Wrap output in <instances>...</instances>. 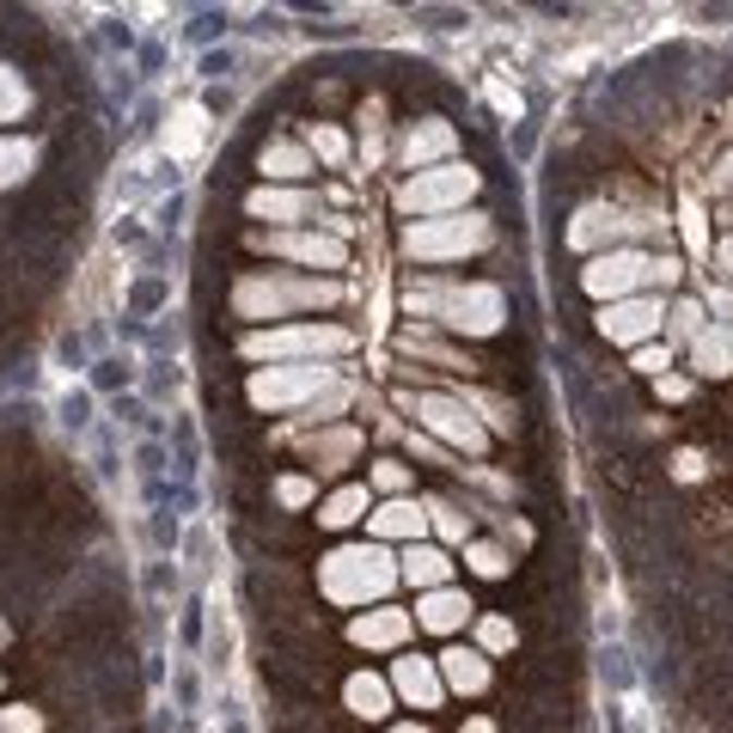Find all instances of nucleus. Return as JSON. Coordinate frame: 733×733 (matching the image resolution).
<instances>
[{
    "mask_svg": "<svg viewBox=\"0 0 733 733\" xmlns=\"http://www.w3.org/2000/svg\"><path fill=\"white\" fill-rule=\"evenodd\" d=\"M404 306L422 325L447 330V337H501L508 330V288L501 281H440V276H410L404 281Z\"/></svg>",
    "mask_w": 733,
    "mask_h": 733,
    "instance_id": "nucleus-1",
    "label": "nucleus"
},
{
    "mask_svg": "<svg viewBox=\"0 0 733 733\" xmlns=\"http://www.w3.org/2000/svg\"><path fill=\"white\" fill-rule=\"evenodd\" d=\"M343 300V288L330 276H288V269H245V276L233 281V294H227V306H233V318H245V325L264 330L269 318H294L300 313H318V306H337Z\"/></svg>",
    "mask_w": 733,
    "mask_h": 733,
    "instance_id": "nucleus-2",
    "label": "nucleus"
},
{
    "mask_svg": "<svg viewBox=\"0 0 733 733\" xmlns=\"http://www.w3.org/2000/svg\"><path fill=\"white\" fill-rule=\"evenodd\" d=\"M398 550L391 545H337L330 557H318V594L343 611H367V606H386V594L398 587Z\"/></svg>",
    "mask_w": 733,
    "mask_h": 733,
    "instance_id": "nucleus-3",
    "label": "nucleus"
},
{
    "mask_svg": "<svg viewBox=\"0 0 733 733\" xmlns=\"http://www.w3.org/2000/svg\"><path fill=\"white\" fill-rule=\"evenodd\" d=\"M496 245V220L489 215H440V220H404L398 251H404L416 269H440V264H465V257H484Z\"/></svg>",
    "mask_w": 733,
    "mask_h": 733,
    "instance_id": "nucleus-4",
    "label": "nucleus"
},
{
    "mask_svg": "<svg viewBox=\"0 0 733 733\" xmlns=\"http://www.w3.org/2000/svg\"><path fill=\"white\" fill-rule=\"evenodd\" d=\"M355 349V330L349 325H318V318H300V325H264L245 330L239 355L257 361V367H294V361H337Z\"/></svg>",
    "mask_w": 733,
    "mask_h": 733,
    "instance_id": "nucleus-5",
    "label": "nucleus"
},
{
    "mask_svg": "<svg viewBox=\"0 0 733 733\" xmlns=\"http://www.w3.org/2000/svg\"><path fill=\"white\" fill-rule=\"evenodd\" d=\"M343 367L330 361H294V367H251L245 374V404L257 416H306L318 404V391L337 386Z\"/></svg>",
    "mask_w": 733,
    "mask_h": 733,
    "instance_id": "nucleus-6",
    "label": "nucleus"
},
{
    "mask_svg": "<svg viewBox=\"0 0 733 733\" xmlns=\"http://www.w3.org/2000/svg\"><path fill=\"white\" fill-rule=\"evenodd\" d=\"M398 410H410L422 435L440 440V447H447L453 459H459V453H465V459H484V453H489V440H496L484 422H477L465 404H459L453 391H435V386H428V391H398Z\"/></svg>",
    "mask_w": 733,
    "mask_h": 733,
    "instance_id": "nucleus-7",
    "label": "nucleus"
},
{
    "mask_svg": "<svg viewBox=\"0 0 733 733\" xmlns=\"http://www.w3.org/2000/svg\"><path fill=\"white\" fill-rule=\"evenodd\" d=\"M477 166H459V159H447V166H428V172H410L404 184H398V215L404 220H440V215H465V203L477 196Z\"/></svg>",
    "mask_w": 733,
    "mask_h": 733,
    "instance_id": "nucleus-8",
    "label": "nucleus"
},
{
    "mask_svg": "<svg viewBox=\"0 0 733 733\" xmlns=\"http://www.w3.org/2000/svg\"><path fill=\"white\" fill-rule=\"evenodd\" d=\"M636 233H667V215H636V208H624V203H587L569 227H562V245L569 251H581V257H599V251H618V245H630Z\"/></svg>",
    "mask_w": 733,
    "mask_h": 733,
    "instance_id": "nucleus-9",
    "label": "nucleus"
},
{
    "mask_svg": "<svg viewBox=\"0 0 733 733\" xmlns=\"http://www.w3.org/2000/svg\"><path fill=\"white\" fill-rule=\"evenodd\" d=\"M648 264H655V251L642 245H618V251H599L581 264V288L611 306V300H630V294H648Z\"/></svg>",
    "mask_w": 733,
    "mask_h": 733,
    "instance_id": "nucleus-10",
    "label": "nucleus"
},
{
    "mask_svg": "<svg viewBox=\"0 0 733 733\" xmlns=\"http://www.w3.org/2000/svg\"><path fill=\"white\" fill-rule=\"evenodd\" d=\"M251 251H264V257H281V264H306L313 276H330V269L349 264V245L325 227H300V233H251Z\"/></svg>",
    "mask_w": 733,
    "mask_h": 733,
    "instance_id": "nucleus-11",
    "label": "nucleus"
},
{
    "mask_svg": "<svg viewBox=\"0 0 733 733\" xmlns=\"http://www.w3.org/2000/svg\"><path fill=\"white\" fill-rule=\"evenodd\" d=\"M251 220H269V233H300V227H325V196L306 184H257L245 196Z\"/></svg>",
    "mask_w": 733,
    "mask_h": 733,
    "instance_id": "nucleus-12",
    "label": "nucleus"
},
{
    "mask_svg": "<svg viewBox=\"0 0 733 733\" xmlns=\"http://www.w3.org/2000/svg\"><path fill=\"white\" fill-rule=\"evenodd\" d=\"M594 330L606 337V343H618V349H642V343H655L660 330H667V300H660V294L611 300V306H599Z\"/></svg>",
    "mask_w": 733,
    "mask_h": 733,
    "instance_id": "nucleus-13",
    "label": "nucleus"
},
{
    "mask_svg": "<svg viewBox=\"0 0 733 733\" xmlns=\"http://www.w3.org/2000/svg\"><path fill=\"white\" fill-rule=\"evenodd\" d=\"M459 147V129L447 117H416V123L398 129V166L410 172H428V166H447V154Z\"/></svg>",
    "mask_w": 733,
    "mask_h": 733,
    "instance_id": "nucleus-14",
    "label": "nucleus"
},
{
    "mask_svg": "<svg viewBox=\"0 0 733 733\" xmlns=\"http://www.w3.org/2000/svg\"><path fill=\"white\" fill-rule=\"evenodd\" d=\"M416 636V611L404 606H374L349 618V642L367 648V655H404V642Z\"/></svg>",
    "mask_w": 733,
    "mask_h": 733,
    "instance_id": "nucleus-15",
    "label": "nucleus"
},
{
    "mask_svg": "<svg viewBox=\"0 0 733 733\" xmlns=\"http://www.w3.org/2000/svg\"><path fill=\"white\" fill-rule=\"evenodd\" d=\"M361 422H330V428H318V435L300 440V459H306V471L313 477H337V471H349L361 459Z\"/></svg>",
    "mask_w": 733,
    "mask_h": 733,
    "instance_id": "nucleus-16",
    "label": "nucleus"
},
{
    "mask_svg": "<svg viewBox=\"0 0 733 733\" xmlns=\"http://www.w3.org/2000/svg\"><path fill=\"white\" fill-rule=\"evenodd\" d=\"M386 679H391V691H398V703H410V709H440V703H447L440 660H428V655H398Z\"/></svg>",
    "mask_w": 733,
    "mask_h": 733,
    "instance_id": "nucleus-17",
    "label": "nucleus"
},
{
    "mask_svg": "<svg viewBox=\"0 0 733 733\" xmlns=\"http://www.w3.org/2000/svg\"><path fill=\"white\" fill-rule=\"evenodd\" d=\"M367 538H374V545H422V538H428V514H422V501L416 496L374 501V514H367Z\"/></svg>",
    "mask_w": 733,
    "mask_h": 733,
    "instance_id": "nucleus-18",
    "label": "nucleus"
},
{
    "mask_svg": "<svg viewBox=\"0 0 733 733\" xmlns=\"http://www.w3.org/2000/svg\"><path fill=\"white\" fill-rule=\"evenodd\" d=\"M471 618H477V606H471L465 587H435V594L416 599V630H428V636H459Z\"/></svg>",
    "mask_w": 733,
    "mask_h": 733,
    "instance_id": "nucleus-19",
    "label": "nucleus"
},
{
    "mask_svg": "<svg viewBox=\"0 0 733 733\" xmlns=\"http://www.w3.org/2000/svg\"><path fill=\"white\" fill-rule=\"evenodd\" d=\"M440 660V679H447V697H484L489 685H496V667H489V655L484 648H447V655H435Z\"/></svg>",
    "mask_w": 733,
    "mask_h": 733,
    "instance_id": "nucleus-20",
    "label": "nucleus"
},
{
    "mask_svg": "<svg viewBox=\"0 0 733 733\" xmlns=\"http://www.w3.org/2000/svg\"><path fill=\"white\" fill-rule=\"evenodd\" d=\"M398 575L410 581V587H422V594H435V587H453V550L447 545H404L398 550Z\"/></svg>",
    "mask_w": 733,
    "mask_h": 733,
    "instance_id": "nucleus-21",
    "label": "nucleus"
},
{
    "mask_svg": "<svg viewBox=\"0 0 733 733\" xmlns=\"http://www.w3.org/2000/svg\"><path fill=\"white\" fill-rule=\"evenodd\" d=\"M257 172H264V184H306L318 172V159L306 154V141H264L257 147Z\"/></svg>",
    "mask_w": 733,
    "mask_h": 733,
    "instance_id": "nucleus-22",
    "label": "nucleus"
},
{
    "mask_svg": "<svg viewBox=\"0 0 733 733\" xmlns=\"http://www.w3.org/2000/svg\"><path fill=\"white\" fill-rule=\"evenodd\" d=\"M343 709L361 721H386L398 709V691H391L386 672H349L343 679Z\"/></svg>",
    "mask_w": 733,
    "mask_h": 733,
    "instance_id": "nucleus-23",
    "label": "nucleus"
},
{
    "mask_svg": "<svg viewBox=\"0 0 733 733\" xmlns=\"http://www.w3.org/2000/svg\"><path fill=\"white\" fill-rule=\"evenodd\" d=\"M685 355H691V374H697V379H728L733 374V330L709 318V325H703V337L685 349Z\"/></svg>",
    "mask_w": 733,
    "mask_h": 733,
    "instance_id": "nucleus-24",
    "label": "nucleus"
},
{
    "mask_svg": "<svg viewBox=\"0 0 733 733\" xmlns=\"http://www.w3.org/2000/svg\"><path fill=\"white\" fill-rule=\"evenodd\" d=\"M374 514V489L367 484H343V489H330L325 501H318V526L325 532H349L355 520Z\"/></svg>",
    "mask_w": 733,
    "mask_h": 733,
    "instance_id": "nucleus-25",
    "label": "nucleus"
},
{
    "mask_svg": "<svg viewBox=\"0 0 733 733\" xmlns=\"http://www.w3.org/2000/svg\"><path fill=\"white\" fill-rule=\"evenodd\" d=\"M398 355H416V361H428V367H447V374H453V367H477V361L465 355V349H453V343H440L435 330H398Z\"/></svg>",
    "mask_w": 733,
    "mask_h": 733,
    "instance_id": "nucleus-26",
    "label": "nucleus"
},
{
    "mask_svg": "<svg viewBox=\"0 0 733 733\" xmlns=\"http://www.w3.org/2000/svg\"><path fill=\"white\" fill-rule=\"evenodd\" d=\"M453 398L471 410V416L484 422L489 435H514L520 428V416H514V404L501 398V391H477V386H453Z\"/></svg>",
    "mask_w": 733,
    "mask_h": 733,
    "instance_id": "nucleus-27",
    "label": "nucleus"
},
{
    "mask_svg": "<svg viewBox=\"0 0 733 733\" xmlns=\"http://www.w3.org/2000/svg\"><path fill=\"white\" fill-rule=\"evenodd\" d=\"M37 172V141L32 135H0V190H19Z\"/></svg>",
    "mask_w": 733,
    "mask_h": 733,
    "instance_id": "nucleus-28",
    "label": "nucleus"
},
{
    "mask_svg": "<svg viewBox=\"0 0 733 733\" xmlns=\"http://www.w3.org/2000/svg\"><path fill=\"white\" fill-rule=\"evenodd\" d=\"M422 514H428V526H435L453 550H465V545H471V514H459V501L428 496V501H422Z\"/></svg>",
    "mask_w": 733,
    "mask_h": 733,
    "instance_id": "nucleus-29",
    "label": "nucleus"
},
{
    "mask_svg": "<svg viewBox=\"0 0 733 733\" xmlns=\"http://www.w3.org/2000/svg\"><path fill=\"white\" fill-rule=\"evenodd\" d=\"M367 489H374V501H398V496H410V489H416V477H410V465L404 459H374V465H367Z\"/></svg>",
    "mask_w": 733,
    "mask_h": 733,
    "instance_id": "nucleus-30",
    "label": "nucleus"
},
{
    "mask_svg": "<svg viewBox=\"0 0 733 733\" xmlns=\"http://www.w3.org/2000/svg\"><path fill=\"white\" fill-rule=\"evenodd\" d=\"M703 325H709V313H703V300L697 294H679V300H667V330H672V343H697L703 337Z\"/></svg>",
    "mask_w": 733,
    "mask_h": 733,
    "instance_id": "nucleus-31",
    "label": "nucleus"
},
{
    "mask_svg": "<svg viewBox=\"0 0 733 733\" xmlns=\"http://www.w3.org/2000/svg\"><path fill=\"white\" fill-rule=\"evenodd\" d=\"M25 110H32V80L19 74L13 62H0V129L25 123Z\"/></svg>",
    "mask_w": 733,
    "mask_h": 733,
    "instance_id": "nucleus-32",
    "label": "nucleus"
},
{
    "mask_svg": "<svg viewBox=\"0 0 733 733\" xmlns=\"http://www.w3.org/2000/svg\"><path fill=\"white\" fill-rule=\"evenodd\" d=\"M306 154L325 159L330 172H349V135L337 123H313V129H306Z\"/></svg>",
    "mask_w": 733,
    "mask_h": 733,
    "instance_id": "nucleus-33",
    "label": "nucleus"
},
{
    "mask_svg": "<svg viewBox=\"0 0 733 733\" xmlns=\"http://www.w3.org/2000/svg\"><path fill=\"white\" fill-rule=\"evenodd\" d=\"M465 562H471V575H484V581H508V575H514V557H508V545H489V538H471V545H465Z\"/></svg>",
    "mask_w": 733,
    "mask_h": 733,
    "instance_id": "nucleus-34",
    "label": "nucleus"
},
{
    "mask_svg": "<svg viewBox=\"0 0 733 733\" xmlns=\"http://www.w3.org/2000/svg\"><path fill=\"white\" fill-rule=\"evenodd\" d=\"M178 123H184V129H178V135H166V154L190 159L208 141V110L203 105H184V110H178Z\"/></svg>",
    "mask_w": 733,
    "mask_h": 733,
    "instance_id": "nucleus-35",
    "label": "nucleus"
},
{
    "mask_svg": "<svg viewBox=\"0 0 733 733\" xmlns=\"http://www.w3.org/2000/svg\"><path fill=\"white\" fill-rule=\"evenodd\" d=\"M514 642H520L514 618H501V611H484V618H477V648H484L489 660H496V655H508Z\"/></svg>",
    "mask_w": 733,
    "mask_h": 733,
    "instance_id": "nucleus-36",
    "label": "nucleus"
},
{
    "mask_svg": "<svg viewBox=\"0 0 733 733\" xmlns=\"http://www.w3.org/2000/svg\"><path fill=\"white\" fill-rule=\"evenodd\" d=\"M276 501L288 508V514L313 508V501H318V477H300V471H294V477H276Z\"/></svg>",
    "mask_w": 733,
    "mask_h": 733,
    "instance_id": "nucleus-37",
    "label": "nucleus"
},
{
    "mask_svg": "<svg viewBox=\"0 0 733 733\" xmlns=\"http://www.w3.org/2000/svg\"><path fill=\"white\" fill-rule=\"evenodd\" d=\"M679 281H685V257L655 251V264H648V288H660V300H667V294H679Z\"/></svg>",
    "mask_w": 733,
    "mask_h": 733,
    "instance_id": "nucleus-38",
    "label": "nucleus"
},
{
    "mask_svg": "<svg viewBox=\"0 0 733 733\" xmlns=\"http://www.w3.org/2000/svg\"><path fill=\"white\" fill-rule=\"evenodd\" d=\"M404 447H410V459H428V465H447V471H459V459L447 453L440 440H428L422 428H410V435H404Z\"/></svg>",
    "mask_w": 733,
    "mask_h": 733,
    "instance_id": "nucleus-39",
    "label": "nucleus"
},
{
    "mask_svg": "<svg viewBox=\"0 0 733 733\" xmlns=\"http://www.w3.org/2000/svg\"><path fill=\"white\" fill-rule=\"evenodd\" d=\"M129 361H117V355H105V361H93V391H123L129 386Z\"/></svg>",
    "mask_w": 733,
    "mask_h": 733,
    "instance_id": "nucleus-40",
    "label": "nucleus"
},
{
    "mask_svg": "<svg viewBox=\"0 0 733 733\" xmlns=\"http://www.w3.org/2000/svg\"><path fill=\"white\" fill-rule=\"evenodd\" d=\"M630 367H636V374H648V379H660V374H672V349L667 343H642Z\"/></svg>",
    "mask_w": 733,
    "mask_h": 733,
    "instance_id": "nucleus-41",
    "label": "nucleus"
},
{
    "mask_svg": "<svg viewBox=\"0 0 733 733\" xmlns=\"http://www.w3.org/2000/svg\"><path fill=\"white\" fill-rule=\"evenodd\" d=\"M697 300H703V313H721L716 325H728V330H733V288H728V281H716V288H703Z\"/></svg>",
    "mask_w": 733,
    "mask_h": 733,
    "instance_id": "nucleus-42",
    "label": "nucleus"
},
{
    "mask_svg": "<svg viewBox=\"0 0 733 733\" xmlns=\"http://www.w3.org/2000/svg\"><path fill=\"white\" fill-rule=\"evenodd\" d=\"M0 733H44V716L25 709V703H13V709H0Z\"/></svg>",
    "mask_w": 733,
    "mask_h": 733,
    "instance_id": "nucleus-43",
    "label": "nucleus"
},
{
    "mask_svg": "<svg viewBox=\"0 0 733 733\" xmlns=\"http://www.w3.org/2000/svg\"><path fill=\"white\" fill-rule=\"evenodd\" d=\"M93 422V391H68L62 398V428H86Z\"/></svg>",
    "mask_w": 733,
    "mask_h": 733,
    "instance_id": "nucleus-44",
    "label": "nucleus"
},
{
    "mask_svg": "<svg viewBox=\"0 0 733 733\" xmlns=\"http://www.w3.org/2000/svg\"><path fill=\"white\" fill-rule=\"evenodd\" d=\"M655 398H667V404H685V398H691V379H685V374H660V379H655Z\"/></svg>",
    "mask_w": 733,
    "mask_h": 733,
    "instance_id": "nucleus-45",
    "label": "nucleus"
},
{
    "mask_svg": "<svg viewBox=\"0 0 733 733\" xmlns=\"http://www.w3.org/2000/svg\"><path fill=\"white\" fill-rule=\"evenodd\" d=\"M159 300H166V281H141V288H135V313H154Z\"/></svg>",
    "mask_w": 733,
    "mask_h": 733,
    "instance_id": "nucleus-46",
    "label": "nucleus"
},
{
    "mask_svg": "<svg viewBox=\"0 0 733 733\" xmlns=\"http://www.w3.org/2000/svg\"><path fill=\"white\" fill-rule=\"evenodd\" d=\"M215 32H227V13H203V19H196V32H190V37H196V44H208V37H215Z\"/></svg>",
    "mask_w": 733,
    "mask_h": 733,
    "instance_id": "nucleus-47",
    "label": "nucleus"
},
{
    "mask_svg": "<svg viewBox=\"0 0 733 733\" xmlns=\"http://www.w3.org/2000/svg\"><path fill=\"white\" fill-rule=\"evenodd\" d=\"M672 477H679V484H697V477H703V459H697V453H679V465H672Z\"/></svg>",
    "mask_w": 733,
    "mask_h": 733,
    "instance_id": "nucleus-48",
    "label": "nucleus"
},
{
    "mask_svg": "<svg viewBox=\"0 0 733 733\" xmlns=\"http://www.w3.org/2000/svg\"><path fill=\"white\" fill-rule=\"evenodd\" d=\"M709 184H716L721 196H733V154H721V159H716V178H709Z\"/></svg>",
    "mask_w": 733,
    "mask_h": 733,
    "instance_id": "nucleus-49",
    "label": "nucleus"
},
{
    "mask_svg": "<svg viewBox=\"0 0 733 733\" xmlns=\"http://www.w3.org/2000/svg\"><path fill=\"white\" fill-rule=\"evenodd\" d=\"M716 269H721V281H728V288H733V233H728V239H721V245H716Z\"/></svg>",
    "mask_w": 733,
    "mask_h": 733,
    "instance_id": "nucleus-50",
    "label": "nucleus"
},
{
    "mask_svg": "<svg viewBox=\"0 0 733 733\" xmlns=\"http://www.w3.org/2000/svg\"><path fill=\"white\" fill-rule=\"evenodd\" d=\"M154 538H159V550H172V545H178V520L159 514V520H154Z\"/></svg>",
    "mask_w": 733,
    "mask_h": 733,
    "instance_id": "nucleus-51",
    "label": "nucleus"
},
{
    "mask_svg": "<svg viewBox=\"0 0 733 733\" xmlns=\"http://www.w3.org/2000/svg\"><path fill=\"white\" fill-rule=\"evenodd\" d=\"M227 68H233V56H227V49H220V56H203V74H208V80H220Z\"/></svg>",
    "mask_w": 733,
    "mask_h": 733,
    "instance_id": "nucleus-52",
    "label": "nucleus"
},
{
    "mask_svg": "<svg viewBox=\"0 0 733 733\" xmlns=\"http://www.w3.org/2000/svg\"><path fill=\"white\" fill-rule=\"evenodd\" d=\"M716 220H721V227H728V233H733V196H721V208H716Z\"/></svg>",
    "mask_w": 733,
    "mask_h": 733,
    "instance_id": "nucleus-53",
    "label": "nucleus"
},
{
    "mask_svg": "<svg viewBox=\"0 0 733 733\" xmlns=\"http://www.w3.org/2000/svg\"><path fill=\"white\" fill-rule=\"evenodd\" d=\"M465 733H496V721H489V716H477V721H465Z\"/></svg>",
    "mask_w": 733,
    "mask_h": 733,
    "instance_id": "nucleus-54",
    "label": "nucleus"
},
{
    "mask_svg": "<svg viewBox=\"0 0 733 733\" xmlns=\"http://www.w3.org/2000/svg\"><path fill=\"white\" fill-rule=\"evenodd\" d=\"M391 733H428V721H398Z\"/></svg>",
    "mask_w": 733,
    "mask_h": 733,
    "instance_id": "nucleus-55",
    "label": "nucleus"
},
{
    "mask_svg": "<svg viewBox=\"0 0 733 733\" xmlns=\"http://www.w3.org/2000/svg\"><path fill=\"white\" fill-rule=\"evenodd\" d=\"M7 642H13V624H7V618H0V648H7Z\"/></svg>",
    "mask_w": 733,
    "mask_h": 733,
    "instance_id": "nucleus-56",
    "label": "nucleus"
},
{
    "mask_svg": "<svg viewBox=\"0 0 733 733\" xmlns=\"http://www.w3.org/2000/svg\"><path fill=\"white\" fill-rule=\"evenodd\" d=\"M227 733H251V728H227Z\"/></svg>",
    "mask_w": 733,
    "mask_h": 733,
    "instance_id": "nucleus-57",
    "label": "nucleus"
}]
</instances>
